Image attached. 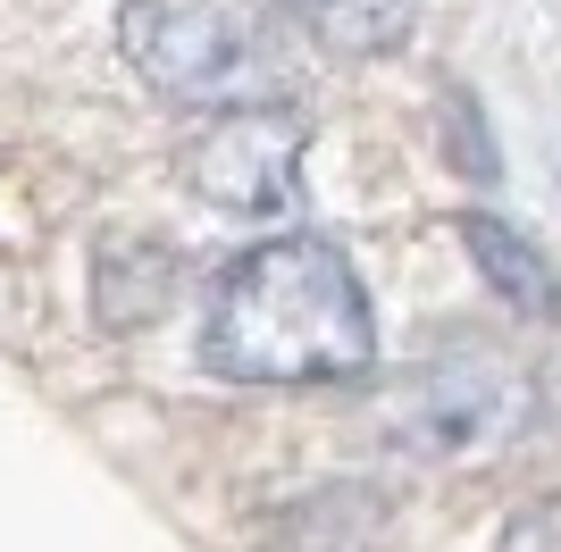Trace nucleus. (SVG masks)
I'll use <instances>...</instances> for the list:
<instances>
[{
	"mask_svg": "<svg viewBox=\"0 0 561 552\" xmlns=\"http://www.w3.org/2000/svg\"><path fill=\"white\" fill-rule=\"evenodd\" d=\"M461 243H469V260L486 268V285L512 301L519 319H553V310H561L553 268H545V252L528 243V234H512L503 218H461Z\"/></svg>",
	"mask_w": 561,
	"mask_h": 552,
	"instance_id": "5",
	"label": "nucleus"
},
{
	"mask_svg": "<svg viewBox=\"0 0 561 552\" xmlns=\"http://www.w3.org/2000/svg\"><path fill=\"white\" fill-rule=\"evenodd\" d=\"M193 193L234 218H268V209L294 202V184H302V117L277 110V101H260V110H227L210 135L193 142L185 160Z\"/></svg>",
	"mask_w": 561,
	"mask_h": 552,
	"instance_id": "4",
	"label": "nucleus"
},
{
	"mask_svg": "<svg viewBox=\"0 0 561 552\" xmlns=\"http://www.w3.org/2000/svg\"><path fill=\"white\" fill-rule=\"evenodd\" d=\"M117 43L135 76L193 110H260L285 92V43L227 0H126Z\"/></svg>",
	"mask_w": 561,
	"mask_h": 552,
	"instance_id": "2",
	"label": "nucleus"
},
{
	"mask_svg": "<svg viewBox=\"0 0 561 552\" xmlns=\"http://www.w3.org/2000/svg\"><path fill=\"white\" fill-rule=\"evenodd\" d=\"M285 9L335 50H386L411 25V0H285Z\"/></svg>",
	"mask_w": 561,
	"mask_h": 552,
	"instance_id": "6",
	"label": "nucleus"
},
{
	"mask_svg": "<svg viewBox=\"0 0 561 552\" xmlns=\"http://www.w3.org/2000/svg\"><path fill=\"white\" fill-rule=\"evenodd\" d=\"M494 552H561V494L519 503L512 519H503V536H494Z\"/></svg>",
	"mask_w": 561,
	"mask_h": 552,
	"instance_id": "7",
	"label": "nucleus"
},
{
	"mask_svg": "<svg viewBox=\"0 0 561 552\" xmlns=\"http://www.w3.org/2000/svg\"><path fill=\"white\" fill-rule=\"evenodd\" d=\"M537 386L512 352L494 344H445L436 360L402 368V386L386 393V444L420 469H478L528 427Z\"/></svg>",
	"mask_w": 561,
	"mask_h": 552,
	"instance_id": "3",
	"label": "nucleus"
},
{
	"mask_svg": "<svg viewBox=\"0 0 561 552\" xmlns=\"http://www.w3.org/2000/svg\"><path fill=\"white\" fill-rule=\"evenodd\" d=\"M377 352L369 294L335 243L285 234L243 252L210 294L202 319V360L243 386H335L360 377Z\"/></svg>",
	"mask_w": 561,
	"mask_h": 552,
	"instance_id": "1",
	"label": "nucleus"
}]
</instances>
